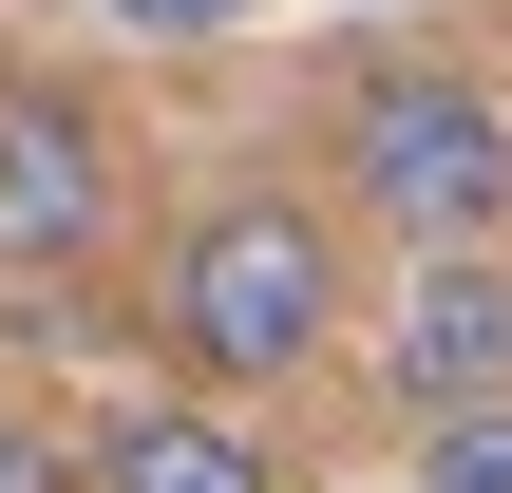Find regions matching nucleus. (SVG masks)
Returning a JSON list of instances; mask_svg holds the SVG:
<instances>
[{
	"mask_svg": "<svg viewBox=\"0 0 512 493\" xmlns=\"http://www.w3.org/2000/svg\"><path fill=\"white\" fill-rule=\"evenodd\" d=\"M0 493H95V456H76L57 418H19V399H0Z\"/></svg>",
	"mask_w": 512,
	"mask_h": 493,
	"instance_id": "8",
	"label": "nucleus"
},
{
	"mask_svg": "<svg viewBox=\"0 0 512 493\" xmlns=\"http://www.w3.org/2000/svg\"><path fill=\"white\" fill-rule=\"evenodd\" d=\"M342 228L304 190H209L171 247H152V361L190 399H285L304 361H342Z\"/></svg>",
	"mask_w": 512,
	"mask_h": 493,
	"instance_id": "1",
	"label": "nucleus"
},
{
	"mask_svg": "<svg viewBox=\"0 0 512 493\" xmlns=\"http://www.w3.org/2000/svg\"><path fill=\"white\" fill-rule=\"evenodd\" d=\"M95 228H114V114L76 76H0V266L57 285L95 266Z\"/></svg>",
	"mask_w": 512,
	"mask_h": 493,
	"instance_id": "3",
	"label": "nucleus"
},
{
	"mask_svg": "<svg viewBox=\"0 0 512 493\" xmlns=\"http://www.w3.org/2000/svg\"><path fill=\"white\" fill-rule=\"evenodd\" d=\"M380 399H399L418 437L512 399V247H437V266H399V304H380Z\"/></svg>",
	"mask_w": 512,
	"mask_h": 493,
	"instance_id": "4",
	"label": "nucleus"
},
{
	"mask_svg": "<svg viewBox=\"0 0 512 493\" xmlns=\"http://www.w3.org/2000/svg\"><path fill=\"white\" fill-rule=\"evenodd\" d=\"M418 475H437V493H512V399H494V418H437Z\"/></svg>",
	"mask_w": 512,
	"mask_h": 493,
	"instance_id": "7",
	"label": "nucleus"
},
{
	"mask_svg": "<svg viewBox=\"0 0 512 493\" xmlns=\"http://www.w3.org/2000/svg\"><path fill=\"white\" fill-rule=\"evenodd\" d=\"M76 456H95V493H285V456L247 437V399H190V380L171 399H114Z\"/></svg>",
	"mask_w": 512,
	"mask_h": 493,
	"instance_id": "5",
	"label": "nucleus"
},
{
	"mask_svg": "<svg viewBox=\"0 0 512 493\" xmlns=\"http://www.w3.org/2000/svg\"><path fill=\"white\" fill-rule=\"evenodd\" d=\"M323 152H342V209L399 228L418 266L512 228V95L475 76V57H361L342 114H323Z\"/></svg>",
	"mask_w": 512,
	"mask_h": 493,
	"instance_id": "2",
	"label": "nucleus"
},
{
	"mask_svg": "<svg viewBox=\"0 0 512 493\" xmlns=\"http://www.w3.org/2000/svg\"><path fill=\"white\" fill-rule=\"evenodd\" d=\"M95 19H114L133 57H209V38H247L266 0H95Z\"/></svg>",
	"mask_w": 512,
	"mask_h": 493,
	"instance_id": "6",
	"label": "nucleus"
}]
</instances>
